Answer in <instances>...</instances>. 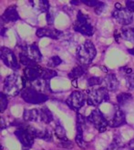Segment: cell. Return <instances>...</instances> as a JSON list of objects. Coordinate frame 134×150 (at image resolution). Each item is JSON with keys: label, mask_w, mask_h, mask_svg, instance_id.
Here are the masks:
<instances>
[{"label": "cell", "mask_w": 134, "mask_h": 150, "mask_svg": "<svg viewBox=\"0 0 134 150\" xmlns=\"http://www.w3.org/2000/svg\"><path fill=\"white\" fill-rule=\"evenodd\" d=\"M57 72L54 70L49 69V68H41V78L45 79V80L49 81L51 78L55 77L57 76Z\"/></svg>", "instance_id": "cell-29"}, {"label": "cell", "mask_w": 134, "mask_h": 150, "mask_svg": "<svg viewBox=\"0 0 134 150\" xmlns=\"http://www.w3.org/2000/svg\"><path fill=\"white\" fill-rule=\"evenodd\" d=\"M123 69L125 70V72L123 74L125 75V78H126V85H127L128 88L130 90H134V72H133V70L130 68H125V67H123Z\"/></svg>", "instance_id": "cell-22"}, {"label": "cell", "mask_w": 134, "mask_h": 150, "mask_svg": "<svg viewBox=\"0 0 134 150\" xmlns=\"http://www.w3.org/2000/svg\"><path fill=\"white\" fill-rule=\"evenodd\" d=\"M86 102H87L86 95L80 91H73L66 100V103L68 105V108L76 111L81 108Z\"/></svg>", "instance_id": "cell-9"}, {"label": "cell", "mask_w": 134, "mask_h": 150, "mask_svg": "<svg viewBox=\"0 0 134 150\" xmlns=\"http://www.w3.org/2000/svg\"><path fill=\"white\" fill-rule=\"evenodd\" d=\"M55 135L60 141H67V134H66V130L63 127L61 124H57L55 127Z\"/></svg>", "instance_id": "cell-27"}, {"label": "cell", "mask_w": 134, "mask_h": 150, "mask_svg": "<svg viewBox=\"0 0 134 150\" xmlns=\"http://www.w3.org/2000/svg\"><path fill=\"white\" fill-rule=\"evenodd\" d=\"M0 56H1V59L4 62V64L9 68L14 69V70L19 68V62H17L16 55L10 48L5 47H1Z\"/></svg>", "instance_id": "cell-11"}, {"label": "cell", "mask_w": 134, "mask_h": 150, "mask_svg": "<svg viewBox=\"0 0 134 150\" xmlns=\"http://www.w3.org/2000/svg\"><path fill=\"white\" fill-rule=\"evenodd\" d=\"M83 4L88 6H91V7H95V11L98 13V14H101L103 9H104V6H105V4L103 2H101V1H97V0H82L81 1Z\"/></svg>", "instance_id": "cell-23"}, {"label": "cell", "mask_w": 134, "mask_h": 150, "mask_svg": "<svg viewBox=\"0 0 134 150\" xmlns=\"http://www.w3.org/2000/svg\"><path fill=\"white\" fill-rule=\"evenodd\" d=\"M30 87L34 88L37 91L45 94L46 91H50V88H49V81L48 80H45V79L42 78H38L37 80H35L34 82L30 83Z\"/></svg>", "instance_id": "cell-19"}, {"label": "cell", "mask_w": 134, "mask_h": 150, "mask_svg": "<svg viewBox=\"0 0 134 150\" xmlns=\"http://www.w3.org/2000/svg\"><path fill=\"white\" fill-rule=\"evenodd\" d=\"M87 117H85L83 115L80 113H77V119H76V128H77V134H76V143L79 147L83 149L87 148V143L84 140L83 137V129L87 124Z\"/></svg>", "instance_id": "cell-10"}, {"label": "cell", "mask_w": 134, "mask_h": 150, "mask_svg": "<svg viewBox=\"0 0 134 150\" xmlns=\"http://www.w3.org/2000/svg\"><path fill=\"white\" fill-rule=\"evenodd\" d=\"M61 31L54 28H50V26H47V28H38L36 32V35L37 37L39 38H53V39H59L62 36Z\"/></svg>", "instance_id": "cell-14"}, {"label": "cell", "mask_w": 134, "mask_h": 150, "mask_svg": "<svg viewBox=\"0 0 134 150\" xmlns=\"http://www.w3.org/2000/svg\"><path fill=\"white\" fill-rule=\"evenodd\" d=\"M124 146V143L122 137L118 134H116L113 137L112 142L110 144V146L107 148V150H120Z\"/></svg>", "instance_id": "cell-21"}, {"label": "cell", "mask_w": 134, "mask_h": 150, "mask_svg": "<svg viewBox=\"0 0 134 150\" xmlns=\"http://www.w3.org/2000/svg\"><path fill=\"white\" fill-rule=\"evenodd\" d=\"M7 105H8L7 96L2 92L1 93V104H0V110H1V112H4L6 109Z\"/></svg>", "instance_id": "cell-32"}, {"label": "cell", "mask_w": 134, "mask_h": 150, "mask_svg": "<svg viewBox=\"0 0 134 150\" xmlns=\"http://www.w3.org/2000/svg\"><path fill=\"white\" fill-rule=\"evenodd\" d=\"M132 99V95H130V93H120L117 96V103L120 108L128 105Z\"/></svg>", "instance_id": "cell-24"}, {"label": "cell", "mask_w": 134, "mask_h": 150, "mask_svg": "<svg viewBox=\"0 0 134 150\" xmlns=\"http://www.w3.org/2000/svg\"><path fill=\"white\" fill-rule=\"evenodd\" d=\"M85 72H86V70L84 68V66L79 65V66L75 67L72 70H71V71L69 72V74H68V77H70L71 79L75 80V79L82 76L85 74Z\"/></svg>", "instance_id": "cell-25"}, {"label": "cell", "mask_w": 134, "mask_h": 150, "mask_svg": "<svg viewBox=\"0 0 134 150\" xmlns=\"http://www.w3.org/2000/svg\"><path fill=\"white\" fill-rule=\"evenodd\" d=\"M19 60H20V63L23 66H25L26 67H38V63H36V62H34V61H32L31 59H29L28 57H26L24 54H22L21 52L19 54Z\"/></svg>", "instance_id": "cell-28"}, {"label": "cell", "mask_w": 134, "mask_h": 150, "mask_svg": "<svg viewBox=\"0 0 134 150\" xmlns=\"http://www.w3.org/2000/svg\"><path fill=\"white\" fill-rule=\"evenodd\" d=\"M87 103L89 105L98 107L103 102H107L110 99L109 90L106 87L91 88L87 90Z\"/></svg>", "instance_id": "cell-4"}, {"label": "cell", "mask_w": 134, "mask_h": 150, "mask_svg": "<svg viewBox=\"0 0 134 150\" xmlns=\"http://www.w3.org/2000/svg\"><path fill=\"white\" fill-rule=\"evenodd\" d=\"M128 52L130 53V54H131V55H133V56H134V47H133V48L129 49V50H128Z\"/></svg>", "instance_id": "cell-37"}, {"label": "cell", "mask_w": 134, "mask_h": 150, "mask_svg": "<svg viewBox=\"0 0 134 150\" xmlns=\"http://www.w3.org/2000/svg\"><path fill=\"white\" fill-rule=\"evenodd\" d=\"M21 47H22L21 53L24 54L26 57H28L29 59H31L36 63L41 62L42 55H41V52L38 47L36 45V43L30 44V45H25Z\"/></svg>", "instance_id": "cell-13"}, {"label": "cell", "mask_w": 134, "mask_h": 150, "mask_svg": "<svg viewBox=\"0 0 134 150\" xmlns=\"http://www.w3.org/2000/svg\"><path fill=\"white\" fill-rule=\"evenodd\" d=\"M104 82V79L99 76H91L88 79V86H100Z\"/></svg>", "instance_id": "cell-30"}, {"label": "cell", "mask_w": 134, "mask_h": 150, "mask_svg": "<svg viewBox=\"0 0 134 150\" xmlns=\"http://www.w3.org/2000/svg\"><path fill=\"white\" fill-rule=\"evenodd\" d=\"M121 38L126 41L134 43V28H123L121 29Z\"/></svg>", "instance_id": "cell-26"}, {"label": "cell", "mask_w": 134, "mask_h": 150, "mask_svg": "<svg viewBox=\"0 0 134 150\" xmlns=\"http://www.w3.org/2000/svg\"><path fill=\"white\" fill-rule=\"evenodd\" d=\"M20 94L23 100L29 104H42L48 100V96L46 94L40 93L30 86H26Z\"/></svg>", "instance_id": "cell-6"}, {"label": "cell", "mask_w": 134, "mask_h": 150, "mask_svg": "<svg viewBox=\"0 0 134 150\" xmlns=\"http://www.w3.org/2000/svg\"><path fill=\"white\" fill-rule=\"evenodd\" d=\"M23 119L26 122H42L44 124H49L53 120V115L47 108L25 109Z\"/></svg>", "instance_id": "cell-1"}, {"label": "cell", "mask_w": 134, "mask_h": 150, "mask_svg": "<svg viewBox=\"0 0 134 150\" xmlns=\"http://www.w3.org/2000/svg\"><path fill=\"white\" fill-rule=\"evenodd\" d=\"M23 150H29L28 148H26V149H23Z\"/></svg>", "instance_id": "cell-39"}, {"label": "cell", "mask_w": 134, "mask_h": 150, "mask_svg": "<svg viewBox=\"0 0 134 150\" xmlns=\"http://www.w3.org/2000/svg\"><path fill=\"white\" fill-rule=\"evenodd\" d=\"M97 50L91 41H85L77 48V57L81 66H88L94 60Z\"/></svg>", "instance_id": "cell-2"}, {"label": "cell", "mask_w": 134, "mask_h": 150, "mask_svg": "<svg viewBox=\"0 0 134 150\" xmlns=\"http://www.w3.org/2000/svg\"><path fill=\"white\" fill-rule=\"evenodd\" d=\"M126 8L131 13H134V0H129L126 1Z\"/></svg>", "instance_id": "cell-33"}, {"label": "cell", "mask_w": 134, "mask_h": 150, "mask_svg": "<svg viewBox=\"0 0 134 150\" xmlns=\"http://www.w3.org/2000/svg\"><path fill=\"white\" fill-rule=\"evenodd\" d=\"M1 123H2V125H1V129H4L6 128V126H5V122H4V119L1 118Z\"/></svg>", "instance_id": "cell-36"}, {"label": "cell", "mask_w": 134, "mask_h": 150, "mask_svg": "<svg viewBox=\"0 0 134 150\" xmlns=\"http://www.w3.org/2000/svg\"><path fill=\"white\" fill-rule=\"evenodd\" d=\"M61 63H62V59L58 56H54V57H51L48 59V66L49 67H56L59 66Z\"/></svg>", "instance_id": "cell-31"}, {"label": "cell", "mask_w": 134, "mask_h": 150, "mask_svg": "<svg viewBox=\"0 0 134 150\" xmlns=\"http://www.w3.org/2000/svg\"><path fill=\"white\" fill-rule=\"evenodd\" d=\"M25 88L24 80L19 76L13 74L5 78L3 84V93L9 96H17Z\"/></svg>", "instance_id": "cell-3"}, {"label": "cell", "mask_w": 134, "mask_h": 150, "mask_svg": "<svg viewBox=\"0 0 134 150\" xmlns=\"http://www.w3.org/2000/svg\"><path fill=\"white\" fill-rule=\"evenodd\" d=\"M88 123H89L91 126H93L100 133L105 132L107 127H109V121L106 119L104 115L99 110L94 109L89 114V116L87 117Z\"/></svg>", "instance_id": "cell-7"}, {"label": "cell", "mask_w": 134, "mask_h": 150, "mask_svg": "<svg viewBox=\"0 0 134 150\" xmlns=\"http://www.w3.org/2000/svg\"><path fill=\"white\" fill-rule=\"evenodd\" d=\"M47 21L48 25H53L54 23V16H52L49 12L47 14Z\"/></svg>", "instance_id": "cell-34"}, {"label": "cell", "mask_w": 134, "mask_h": 150, "mask_svg": "<svg viewBox=\"0 0 134 150\" xmlns=\"http://www.w3.org/2000/svg\"><path fill=\"white\" fill-rule=\"evenodd\" d=\"M70 3H71V4H73V5H78V2H77V1H71Z\"/></svg>", "instance_id": "cell-38"}, {"label": "cell", "mask_w": 134, "mask_h": 150, "mask_svg": "<svg viewBox=\"0 0 134 150\" xmlns=\"http://www.w3.org/2000/svg\"><path fill=\"white\" fill-rule=\"evenodd\" d=\"M2 20L5 23H10V22H16L19 20L20 17L16 9V6H10L5 10V12L2 15Z\"/></svg>", "instance_id": "cell-16"}, {"label": "cell", "mask_w": 134, "mask_h": 150, "mask_svg": "<svg viewBox=\"0 0 134 150\" xmlns=\"http://www.w3.org/2000/svg\"><path fill=\"white\" fill-rule=\"evenodd\" d=\"M128 147H129V149L130 150H134V138L133 139H131L130 142H129V144H128Z\"/></svg>", "instance_id": "cell-35"}, {"label": "cell", "mask_w": 134, "mask_h": 150, "mask_svg": "<svg viewBox=\"0 0 134 150\" xmlns=\"http://www.w3.org/2000/svg\"><path fill=\"white\" fill-rule=\"evenodd\" d=\"M15 136L24 147L29 149L33 146L35 137L29 129V126L22 125L21 127H19V128L15 131Z\"/></svg>", "instance_id": "cell-8"}, {"label": "cell", "mask_w": 134, "mask_h": 150, "mask_svg": "<svg viewBox=\"0 0 134 150\" xmlns=\"http://www.w3.org/2000/svg\"><path fill=\"white\" fill-rule=\"evenodd\" d=\"M113 17L119 24L123 25H128L133 21V15L127 8H115L112 13Z\"/></svg>", "instance_id": "cell-12"}, {"label": "cell", "mask_w": 134, "mask_h": 150, "mask_svg": "<svg viewBox=\"0 0 134 150\" xmlns=\"http://www.w3.org/2000/svg\"><path fill=\"white\" fill-rule=\"evenodd\" d=\"M104 83H105V87L109 91H115L118 89L120 86V82L118 80L117 76L113 73H109L104 77Z\"/></svg>", "instance_id": "cell-18"}, {"label": "cell", "mask_w": 134, "mask_h": 150, "mask_svg": "<svg viewBox=\"0 0 134 150\" xmlns=\"http://www.w3.org/2000/svg\"><path fill=\"white\" fill-rule=\"evenodd\" d=\"M29 129L31 130L35 138H39L45 141H48V142H51L53 140V135L48 129H39L32 126H29Z\"/></svg>", "instance_id": "cell-17"}, {"label": "cell", "mask_w": 134, "mask_h": 150, "mask_svg": "<svg viewBox=\"0 0 134 150\" xmlns=\"http://www.w3.org/2000/svg\"><path fill=\"white\" fill-rule=\"evenodd\" d=\"M73 28L76 32H78L84 36L91 37L94 34V28L92 24L89 22L88 16L80 10L78 12L77 19L73 25Z\"/></svg>", "instance_id": "cell-5"}, {"label": "cell", "mask_w": 134, "mask_h": 150, "mask_svg": "<svg viewBox=\"0 0 134 150\" xmlns=\"http://www.w3.org/2000/svg\"><path fill=\"white\" fill-rule=\"evenodd\" d=\"M33 8L38 11L39 13H48L49 8H50V5L49 2L47 1V0H38V1H30L29 2Z\"/></svg>", "instance_id": "cell-20"}, {"label": "cell", "mask_w": 134, "mask_h": 150, "mask_svg": "<svg viewBox=\"0 0 134 150\" xmlns=\"http://www.w3.org/2000/svg\"><path fill=\"white\" fill-rule=\"evenodd\" d=\"M124 124H126V116L121 109L117 108L115 110L111 119L109 121V126L110 127H119Z\"/></svg>", "instance_id": "cell-15"}]
</instances>
